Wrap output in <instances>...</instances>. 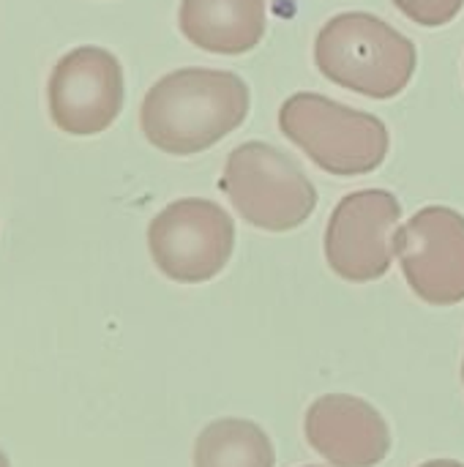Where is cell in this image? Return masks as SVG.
<instances>
[{"mask_svg": "<svg viewBox=\"0 0 464 467\" xmlns=\"http://www.w3.org/2000/svg\"><path fill=\"white\" fill-rule=\"evenodd\" d=\"M249 85L235 71L178 68L148 90L139 123L153 148L194 156L235 131L249 115Z\"/></svg>", "mask_w": 464, "mask_h": 467, "instance_id": "obj_1", "label": "cell"}, {"mask_svg": "<svg viewBox=\"0 0 464 467\" xmlns=\"http://www.w3.org/2000/svg\"><path fill=\"white\" fill-rule=\"evenodd\" d=\"M314 63L325 79L369 99L399 96L418 66L416 44L369 11L336 14L314 41Z\"/></svg>", "mask_w": 464, "mask_h": 467, "instance_id": "obj_2", "label": "cell"}, {"mask_svg": "<svg viewBox=\"0 0 464 467\" xmlns=\"http://www.w3.org/2000/svg\"><path fill=\"white\" fill-rule=\"evenodd\" d=\"M282 134L320 170L353 178L375 172L388 156V126L320 93H295L279 109Z\"/></svg>", "mask_w": 464, "mask_h": 467, "instance_id": "obj_3", "label": "cell"}, {"mask_svg": "<svg viewBox=\"0 0 464 467\" xmlns=\"http://www.w3.org/2000/svg\"><path fill=\"white\" fill-rule=\"evenodd\" d=\"M219 189L243 222L265 233L295 230L317 208V189L301 164L257 140L238 145L227 156Z\"/></svg>", "mask_w": 464, "mask_h": 467, "instance_id": "obj_4", "label": "cell"}, {"mask_svg": "<svg viewBox=\"0 0 464 467\" xmlns=\"http://www.w3.org/2000/svg\"><path fill=\"white\" fill-rule=\"evenodd\" d=\"M156 268L180 285H202L224 271L235 249L232 216L202 197L170 202L148 227Z\"/></svg>", "mask_w": 464, "mask_h": 467, "instance_id": "obj_5", "label": "cell"}, {"mask_svg": "<svg viewBox=\"0 0 464 467\" xmlns=\"http://www.w3.org/2000/svg\"><path fill=\"white\" fill-rule=\"evenodd\" d=\"M399 200L386 189H361L339 200L325 227V260L345 282L383 279L394 263Z\"/></svg>", "mask_w": 464, "mask_h": 467, "instance_id": "obj_6", "label": "cell"}, {"mask_svg": "<svg viewBox=\"0 0 464 467\" xmlns=\"http://www.w3.org/2000/svg\"><path fill=\"white\" fill-rule=\"evenodd\" d=\"M394 257L410 290L432 306L464 301V216L449 205H427L394 233Z\"/></svg>", "mask_w": 464, "mask_h": 467, "instance_id": "obj_7", "label": "cell"}, {"mask_svg": "<svg viewBox=\"0 0 464 467\" xmlns=\"http://www.w3.org/2000/svg\"><path fill=\"white\" fill-rule=\"evenodd\" d=\"M123 107V68L101 47H79L57 60L49 74L52 123L74 137L101 134Z\"/></svg>", "mask_w": 464, "mask_h": 467, "instance_id": "obj_8", "label": "cell"}, {"mask_svg": "<svg viewBox=\"0 0 464 467\" xmlns=\"http://www.w3.org/2000/svg\"><path fill=\"white\" fill-rule=\"evenodd\" d=\"M306 441L334 467H375L391 451L386 419L361 397L325 394L306 410Z\"/></svg>", "mask_w": 464, "mask_h": 467, "instance_id": "obj_9", "label": "cell"}, {"mask_svg": "<svg viewBox=\"0 0 464 467\" xmlns=\"http://www.w3.org/2000/svg\"><path fill=\"white\" fill-rule=\"evenodd\" d=\"M178 25L205 52L243 55L263 41L268 11L265 0H183Z\"/></svg>", "mask_w": 464, "mask_h": 467, "instance_id": "obj_10", "label": "cell"}, {"mask_svg": "<svg viewBox=\"0 0 464 467\" xmlns=\"http://www.w3.org/2000/svg\"><path fill=\"white\" fill-rule=\"evenodd\" d=\"M276 451L263 427L246 419H219L194 443V467H273Z\"/></svg>", "mask_w": 464, "mask_h": 467, "instance_id": "obj_11", "label": "cell"}, {"mask_svg": "<svg viewBox=\"0 0 464 467\" xmlns=\"http://www.w3.org/2000/svg\"><path fill=\"white\" fill-rule=\"evenodd\" d=\"M394 5L424 27H443L464 8V0H394Z\"/></svg>", "mask_w": 464, "mask_h": 467, "instance_id": "obj_12", "label": "cell"}, {"mask_svg": "<svg viewBox=\"0 0 464 467\" xmlns=\"http://www.w3.org/2000/svg\"><path fill=\"white\" fill-rule=\"evenodd\" d=\"M418 467H464L462 462H457V460H432V462H424V465Z\"/></svg>", "mask_w": 464, "mask_h": 467, "instance_id": "obj_13", "label": "cell"}, {"mask_svg": "<svg viewBox=\"0 0 464 467\" xmlns=\"http://www.w3.org/2000/svg\"><path fill=\"white\" fill-rule=\"evenodd\" d=\"M0 467H11V465H8V457H5L3 451H0Z\"/></svg>", "mask_w": 464, "mask_h": 467, "instance_id": "obj_14", "label": "cell"}, {"mask_svg": "<svg viewBox=\"0 0 464 467\" xmlns=\"http://www.w3.org/2000/svg\"><path fill=\"white\" fill-rule=\"evenodd\" d=\"M462 378H464V364H462Z\"/></svg>", "mask_w": 464, "mask_h": 467, "instance_id": "obj_15", "label": "cell"}, {"mask_svg": "<svg viewBox=\"0 0 464 467\" xmlns=\"http://www.w3.org/2000/svg\"><path fill=\"white\" fill-rule=\"evenodd\" d=\"M306 467H317V465H306Z\"/></svg>", "mask_w": 464, "mask_h": 467, "instance_id": "obj_16", "label": "cell"}]
</instances>
